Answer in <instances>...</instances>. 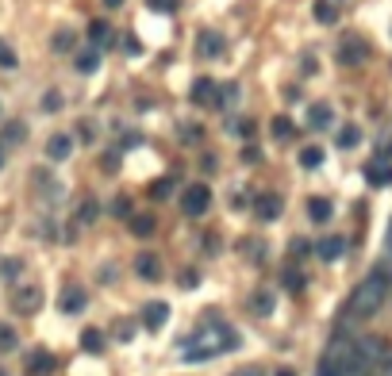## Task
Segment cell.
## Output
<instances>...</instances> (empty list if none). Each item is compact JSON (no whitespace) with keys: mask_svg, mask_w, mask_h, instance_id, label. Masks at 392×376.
Segmentation results:
<instances>
[{"mask_svg":"<svg viewBox=\"0 0 392 376\" xmlns=\"http://www.w3.org/2000/svg\"><path fill=\"white\" fill-rule=\"evenodd\" d=\"M208 204H212L208 184H189V188H185V196H181L185 215H204V211H208Z\"/></svg>","mask_w":392,"mask_h":376,"instance_id":"obj_2","label":"cell"},{"mask_svg":"<svg viewBox=\"0 0 392 376\" xmlns=\"http://www.w3.org/2000/svg\"><path fill=\"white\" fill-rule=\"evenodd\" d=\"M366 54H369V46H366V42H358V39H346V42H342V51H339V58L346 62V66H358V62L366 58Z\"/></svg>","mask_w":392,"mask_h":376,"instance_id":"obj_4","label":"cell"},{"mask_svg":"<svg viewBox=\"0 0 392 376\" xmlns=\"http://www.w3.org/2000/svg\"><path fill=\"white\" fill-rule=\"evenodd\" d=\"M58 307L66 311V315H77V311L85 307V292L81 288H66V292L58 296Z\"/></svg>","mask_w":392,"mask_h":376,"instance_id":"obj_5","label":"cell"},{"mask_svg":"<svg viewBox=\"0 0 392 376\" xmlns=\"http://www.w3.org/2000/svg\"><path fill=\"white\" fill-rule=\"evenodd\" d=\"M96 211H101V208H96V200H85L81 204V223H92V219H96Z\"/></svg>","mask_w":392,"mask_h":376,"instance_id":"obj_28","label":"cell"},{"mask_svg":"<svg viewBox=\"0 0 392 376\" xmlns=\"http://www.w3.org/2000/svg\"><path fill=\"white\" fill-rule=\"evenodd\" d=\"M201 54H204V58H216V54H223V39H219V35H212V31H204V35H201Z\"/></svg>","mask_w":392,"mask_h":376,"instance_id":"obj_9","label":"cell"},{"mask_svg":"<svg viewBox=\"0 0 392 376\" xmlns=\"http://www.w3.org/2000/svg\"><path fill=\"white\" fill-rule=\"evenodd\" d=\"M135 269H139L142 280H158V261H154L151 253H142V258L135 261Z\"/></svg>","mask_w":392,"mask_h":376,"instance_id":"obj_12","label":"cell"},{"mask_svg":"<svg viewBox=\"0 0 392 376\" xmlns=\"http://www.w3.org/2000/svg\"><path fill=\"white\" fill-rule=\"evenodd\" d=\"M389 285H392V276L384 273V269H377L373 276H366V280L354 288L350 303H346V307H350V315H354V319H369V315H373V311L384 303V296H389Z\"/></svg>","mask_w":392,"mask_h":376,"instance_id":"obj_1","label":"cell"},{"mask_svg":"<svg viewBox=\"0 0 392 376\" xmlns=\"http://www.w3.org/2000/svg\"><path fill=\"white\" fill-rule=\"evenodd\" d=\"M0 273H4V276L12 280V276L19 273V261H16V258H4V261H0Z\"/></svg>","mask_w":392,"mask_h":376,"instance_id":"obj_30","label":"cell"},{"mask_svg":"<svg viewBox=\"0 0 392 376\" xmlns=\"http://www.w3.org/2000/svg\"><path fill=\"white\" fill-rule=\"evenodd\" d=\"M81 346H85L89 353H101V350H104V342H101V334H96V330H85V334H81Z\"/></svg>","mask_w":392,"mask_h":376,"instance_id":"obj_21","label":"cell"},{"mask_svg":"<svg viewBox=\"0 0 392 376\" xmlns=\"http://www.w3.org/2000/svg\"><path fill=\"white\" fill-rule=\"evenodd\" d=\"M0 66H4V69H16V66H19L16 51H12L8 42H0Z\"/></svg>","mask_w":392,"mask_h":376,"instance_id":"obj_22","label":"cell"},{"mask_svg":"<svg viewBox=\"0 0 392 376\" xmlns=\"http://www.w3.org/2000/svg\"><path fill=\"white\" fill-rule=\"evenodd\" d=\"M51 353H35V376H51Z\"/></svg>","mask_w":392,"mask_h":376,"instance_id":"obj_23","label":"cell"},{"mask_svg":"<svg viewBox=\"0 0 392 376\" xmlns=\"http://www.w3.org/2000/svg\"><path fill=\"white\" fill-rule=\"evenodd\" d=\"M12 303H16V311H35L42 303V292H39V288H19Z\"/></svg>","mask_w":392,"mask_h":376,"instance_id":"obj_6","label":"cell"},{"mask_svg":"<svg viewBox=\"0 0 392 376\" xmlns=\"http://www.w3.org/2000/svg\"><path fill=\"white\" fill-rule=\"evenodd\" d=\"M273 138H292V123H289V119H273Z\"/></svg>","mask_w":392,"mask_h":376,"instance_id":"obj_27","label":"cell"},{"mask_svg":"<svg viewBox=\"0 0 392 376\" xmlns=\"http://www.w3.org/2000/svg\"><path fill=\"white\" fill-rule=\"evenodd\" d=\"M366 177L373 184H389L392 181V165H384V161H373V165H366Z\"/></svg>","mask_w":392,"mask_h":376,"instance_id":"obj_11","label":"cell"},{"mask_svg":"<svg viewBox=\"0 0 392 376\" xmlns=\"http://www.w3.org/2000/svg\"><path fill=\"white\" fill-rule=\"evenodd\" d=\"M0 376H4V373H0Z\"/></svg>","mask_w":392,"mask_h":376,"instance_id":"obj_39","label":"cell"},{"mask_svg":"<svg viewBox=\"0 0 392 376\" xmlns=\"http://www.w3.org/2000/svg\"><path fill=\"white\" fill-rule=\"evenodd\" d=\"M284 288H289V292H300V288H304L300 273H284Z\"/></svg>","mask_w":392,"mask_h":376,"instance_id":"obj_31","label":"cell"},{"mask_svg":"<svg viewBox=\"0 0 392 376\" xmlns=\"http://www.w3.org/2000/svg\"><path fill=\"white\" fill-rule=\"evenodd\" d=\"M316 19L319 24H334V19H339V12H334L331 0H316Z\"/></svg>","mask_w":392,"mask_h":376,"instance_id":"obj_16","label":"cell"},{"mask_svg":"<svg viewBox=\"0 0 392 376\" xmlns=\"http://www.w3.org/2000/svg\"><path fill=\"white\" fill-rule=\"evenodd\" d=\"M166 319H169V303H146V311H142V323L151 326V330H162L166 326Z\"/></svg>","mask_w":392,"mask_h":376,"instance_id":"obj_3","label":"cell"},{"mask_svg":"<svg viewBox=\"0 0 392 376\" xmlns=\"http://www.w3.org/2000/svg\"><path fill=\"white\" fill-rule=\"evenodd\" d=\"M308 211H312V219H316V223H327V219H331V204L327 200H308Z\"/></svg>","mask_w":392,"mask_h":376,"instance_id":"obj_15","label":"cell"},{"mask_svg":"<svg viewBox=\"0 0 392 376\" xmlns=\"http://www.w3.org/2000/svg\"><path fill=\"white\" fill-rule=\"evenodd\" d=\"M89 39L92 42H108V24H104V19H92L89 24Z\"/></svg>","mask_w":392,"mask_h":376,"instance_id":"obj_20","label":"cell"},{"mask_svg":"<svg viewBox=\"0 0 392 376\" xmlns=\"http://www.w3.org/2000/svg\"><path fill=\"white\" fill-rule=\"evenodd\" d=\"M104 4H108V8H119V4H123V0H104Z\"/></svg>","mask_w":392,"mask_h":376,"instance_id":"obj_36","label":"cell"},{"mask_svg":"<svg viewBox=\"0 0 392 376\" xmlns=\"http://www.w3.org/2000/svg\"><path fill=\"white\" fill-rule=\"evenodd\" d=\"M0 350H16V330L0 323Z\"/></svg>","mask_w":392,"mask_h":376,"instance_id":"obj_25","label":"cell"},{"mask_svg":"<svg viewBox=\"0 0 392 376\" xmlns=\"http://www.w3.org/2000/svg\"><path fill=\"white\" fill-rule=\"evenodd\" d=\"M58 92H51V96H46V100H42V108H46V111H58Z\"/></svg>","mask_w":392,"mask_h":376,"instance_id":"obj_33","label":"cell"},{"mask_svg":"<svg viewBox=\"0 0 392 376\" xmlns=\"http://www.w3.org/2000/svg\"><path fill=\"white\" fill-rule=\"evenodd\" d=\"M277 376H292V373H289V368H281V373H277Z\"/></svg>","mask_w":392,"mask_h":376,"instance_id":"obj_37","label":"cell"},{"mask_svg":"<svg viewBox=\"0 0 392 376\" xmlns=\"http://www.w3.org/2000/svg\"><path fill=\"white\" fill-rule=\"evenodd\" d=\"M96 66H101V54H96V51H85V54H77V69H81V73H92Z\"/></svg>","mask_w":392,"mask_h":376,"instance_id":"obj_17","label":"cell"},{"mask_svg":"<svg viewBox=\"0 0 392 376\" xmlns=\"http://www.w3.org/2000/svg\"><path fill=\"white\" fill-rule=\"evenodd\" d=\"M254 208H258V215L262 219H277V215H281V200H277V196H258V204H254Z\"/></svg>","mask_w":392,"mask_h":376,"instance_id":"obj_8","label":"cell"},{"mask_svg":"<svg viewBox=\"0 0 392 376\" xmlns=\"http://www.w3.org/2000/svg\"><path fill=\"white\" fill-rule=\"evenodd\" d=\"M192 100H196V104H208L212 100V81H196V84H192Z\"/></svg>","mask_w":392,"mask_h":376,"instance_id":"obj_19","label":"cell"},{"mask_svg":"<svg viewBox=\"0 0 392 376\" xmlns=\"http://www.w3.org/2000/svg\"><path fill=\"white\" fill-rule=\"evenodd\" d=\"M342 250H346L342 238H327V242H319V258H323V261H339Z\"/></svg>","mask_w":392,"mask_h":376,"instance_id":"obj_10","label":"cell"},{"mask_svg":"<svg viewBox=\"0 0 392 376\" xmlns=\"http://www.w3.org/2000/svg\"><path fill=\"white\" fill-rule=\"evenodd\" d=\"M269 303H273V300H269V292L254 296V311H258V315H269Z\"/></svg>","mask_w":392,"mask_h":376,"instance_id":"obj_29","label":"cell"},{"mask_svg":"<svg viewBox=\"0 0 392 376\" xmlns=\"http://www.w3.org/2000/svg\"><path fill=\"white\" fill-rule=\"evenodd\" d=\"M308 123L312 127H327L331 123V108H327V104H312L308 108Z\"/></svg>","mask_w":392,"mask_h":376,"instance_id":"obj_13","label":"cell"},{"mask_svg":"<svg viewBox=\"0 0 392 376\" xmlns=\"http://www.w3.org/2000/svg\"><path fill=\"white\" fill-rule=\"evenodd\" d=\"M54 51H74V31H58L54 35Z\"/></svg>","mask_w":392,"mask_h":376,"instance_id":"obj_26","label":"cell"},{"mask_svg":"<svg viewBox=\"0 0 392 376\" xmlns=\"http://www.w3.org/2000/svg\"><path fill=\"white\" fill-rule=\"evenodd\" d=\"M151 193L158 196V200H162V196H169V181H158V184H154V188H151Z\"/></svg>","mask_w":392,"mask_h":376,"instance_id":"obj_34","label":"cell"},{"mask_svg":"<svg viewBox=\"0 0 392 376\" xmlns=\"http://www.w3.org/2000/svg\"><path fill=\"white\" fill-rule=\"evenodd\" d=\"M319 376H342V373H339V368H323Z\"/></svg>","mask_w":392,"mask_h":376,"instance_id":"obj_35","label":"cell"},{"mask_svg":"<svg viewBox=\"0 0 392 376\" xmlns=\"http://www.w3.org/2000/svg\"><path fill=\"white\" fill-rule=\"evenodd\" d=\"M0 165H4V150H0Z\"/></svg>","mask_w":392,"mask_h":376,"instance_id":"obj_38","label":"cell"},{"mask_svg":"<svg viewBox=\"0 0 392 376\" xmlns=\"http://www.w3.org/2000/svg\"><path fill=\"white\" fill-rule=\"evenodd\" d=\"M69 150H74V143H69L66 134H54L51 143H46V154H51L54 161H66V158H69Z\"/></svg>","mask_w":392,"mask_h":376,"instance_id":"obj_7","label":"cell"},{"mask_svg":"<svg viewBox=\"0 0 392 376\" xmlns=\"http://www.w3.org/2000/svg\"><path fill=\"white\" fill-rule=\"evenodd\" d=\"M358 138H361L358 127H342L339 131V146H358Z\"/></svg>","mask_w":392,"mask_h":376,"instance_id":"obj_24","label":"cell"},{"mask_svg":"<svg viewBox=\"0 0 392 376\" xmlns=\"http://www.w3.org/2000/svg\"><path fill=\"white\" fill-rule=\"evenodd\" d=\"M319 161H323V150H319V146H308V150H300V165H304V169H319Z\"/></svg>","mask_w":392,"mask_h":376,"instance_id":"obj_18","label":"cell"},{"mask_svg":"<svg viewBox=\"0 0 392 376\" xmlns=\"http://www.w3.org/2000/svg\"><path fill=\"white\" fill-rule=\"evenodd\" d=\"M146 4H151L154 12H173L177 8V0H146Z\"/></svg>","mask_w":392,"mask_h":376,"instance_id":"obj_32","label":"cell"},{"mask_svg":"<svg viewBox=\"0 0 392 376\" xmlns=\"http://www.w3.org/2000/svg\"><path fill=\"white\" fill-rule=\"evenodd\" d=\"M131 231L139 234V238H151L154 234V215H131Z\"/></svg>","mask_w":392,"mask_h":376,"instance_id":"obj_14","label":"cell"}]
</instances>
